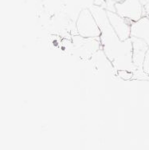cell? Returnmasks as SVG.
I'll return each mask as SVG.
<instances>
[{"label":"cell","instance_id":"obj_13","mask_svg":"<svg viewBox=\"0 0 149 150\" xmlns=\"http://www.w3.org/2000/svg\"><path fill=\"white\" fill-rule=\"evenodd\" d=\"M116 3H119V2H122V1H124V0H114Z\"/></svg>","mask_w":149,"mask_h":150},{"label":"cell","instance_id":"obj_6","mask_svg":"<svg viewBox=\"0 0 149 150\" xmlns=\"http://www.w3.org/2000/svg\"><path fill=\"white\" fill-rule=\"evenodd\" d=\"M94 0H61L63 12L76 23L80 12L84 9H89L93 5Z\"/></svg>","mask_w":149,"mask_h":150},{"label":"cell","instance_id":"obj_10","mask_svg":"<svg viewBox=\"0 0 149 150\" xmlns=\"http://www.w3.org/2000/svg\"><path fill=\"white\" fill-rule=\"evenodd\" d=\"M143 70L149 76V49L147 51L145 58H144V61H143Z\"/></svg>","mask_w":149,"mask_h":150},{"label":"cell","instance_id":"obj_3","mask_svg":"<svg viewBox=\"0 0 149 150\" xmlns=\"http://www.w3.org/2000/svg\"><path fill=\"white\" fill-rule=\"evenodd\" d=\"M75 24L78 35L85 38L100 37V30L89 9L80 12Z\"/></svg>","mask_w":149,"mask_h":150},{"label":"cell","instance_id":"obj_4","mask_svg":"<svg viewBox=\"0 0 149 150\" xmlns=\"http://www.w3.org/2000/svg\"><path fill=\"white\" fill-rule=\"evenodd\" d=\"M116 13L132 22L139 20L144 15L143 6L140 0H124L115 3Z\"/></svg>","mask_w":149,"mask_h":150},{"label":"cell","instance_id":"obj_12","mask_svg":"<svg viewBox=\"0 0 149 150\" xmlns=\"http://www.w3.org/2000/svg\"><path fill=\"white\" fill-rule=\"evenodd\" d=\"M93 4L96 5V6H99L103 7V8L105 9V6H106V3H105V0H94L93 2Z\"/></svg>","mask_w":149,"mask_h":150},{"label":"cell","instance_id":"obj_11","mask_svg":"<svg viewBox=\"0 0 149 150\" xmlns=\"http://www.w3.org/2000/svg\"><path fill=\"white\" fill-rule=\"evenodd\" d=\"M141 3H142V5L143 6L144 15L149 16V0H143Z\"/></svg>","mask_w":149,"mask_h":150},{"label":"cell","instance_id":"obj_2","mask_svg":"<svg viewBox=\"0 0 149 150\" xmlns=\"http://www.w3.org/2000/svg\"><path fill=\"white\" fill-rule=\"evenodd\" d=\"M70 39L73 54L81 60H89L95 53L101 49L100 37L85 38L73 35Z\"/></svg>","mask_w":149,"mask_h":150},{"label":"cell","instance_id":"obj_1","mask_svg":"<svg viewBox=\"0 0 149 150\" xmlns=\"http://www.w3.org/2000/svg\"><path fill=\"white\" fill-rule=\"evenodd\" d=\"M100 30L101 49L118 71L135 72L136 68L132 61V43L131 38L121 41L109 23L107 11L103 7L93 5L90 8Z\"/></svg>","mask_w":149,"mask_h":150},{"label":"cell","instance_id":"obj_7","mask_svg":"<svg viewBox=\"0 0 149 150\" xmlns=\"http://www.w3.org/2000/svg\"><path fill=\"white\" fill-rule=\"evenodd\" d=\"M93 65V67L99 70L100 72H103L105 74L114 75L117 74V70L115 69L113 65L107 57L102 49H100L98 51L93 55L92 58L89 59Z\"/></svg>","mask_w":149,"mask_h":150},{"label":"cell","instance_id":"obj_8","mask_svg":"<svg viewBox=\"0 0 149 150\" xmlns=\"http://www.w3.org/2000/svg\"><path fill=\"white\" fill-rule=\"evenodd\" d=\"M132 43V61L136 69H143V64L149 46L142 39L130 37Z\"/></svg>","mask_w":149,"mask_h":150},{"label":"cell","instance_id":"obj_5","mask_svg":"<svg viewBox=\"0 0 149 150\" xmlns=\"http://www.w3.org/2000/svg\"><path fill=\"white\" fill-rule=\"evenodd\" d=\"M107 15L111 26L121 41H125L131 37L132 21L121 17L116 12L108 11Z\"/></svg>","mask_w":149,"mask_h":150},{"label":"cell","instance_id":"obj_9","mask_svg":"<svg viewBox=\"0 0 149 150\" xmlns=\"http://www.w3.org/2000/svg\"><path fill=\"white\" fill-rule=\"evenodd\" d=\"M131 37L142 39L149 46V16L143 15L131 24Z\"/></svg>","mask_w":149,"mask_h":150}]
</instances>
